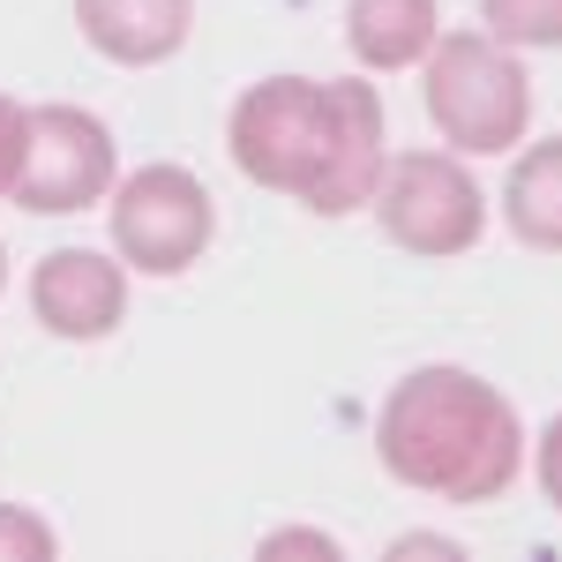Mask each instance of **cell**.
Instances as JSON below:
<instances>
[{
	"instance_id": "13",
	"label": "cell",
	"mask_w": 562,
	"mask_h": 562,
	"mask_svg": "<svg viewBox=\"0 0 562 562\" xmlns=\"http://www.w3.org/2000/svg\"><path fill=\"white\" fill-rule=\"evenodd\" d=\"M23 150H31V105L0 90V195H15V173H23Z\"/></svg>"
},
{
	"instance_id": "12",
	"label": "cell",
	"mask_w": 562,
	"mask_h": 562,
	"mask_svg": "<svg viewBox=\"0 0 562 562\" xmlns=\"http://www.w3.org/2000/svg\"><path fill=\"white\" fill-rule=\"evenodd\" d=\"M60 548V532L38 518V510H23V503H0V562H45Z\"/></svg>"
},
{
	"instance_id": "3",
	"label": "cell",
	"mask_w": 562,
	"mask_h": 562,
	"mask_svg": "<svg viewBox=\"0 0 562 562\" xmlns=\"http://www.w3.org/2000/svg\"><path fill=\"white\" fill-rule=\"evenodd\" d=\"M420 98H428L435 135L458 158H510L532 135V83L518 53L487 31H442L420 60Z\"/></svg>"
},
{
	"instance_id": "16",
	"label": "cell",
	"mask_w": 562,
	"mask_h": 562,
	"mask_svg": "<svg viewBox=\"0 0 562 562\" xmlns=\"http://www.w3.org/2000/svg\"><path fill=\"white\" fill-rule=\"evenodd\" d=\"M405 555H465V548H458V540H442V532H397V540H390V562H405Z\"/></svg>"
},
{
	"instance_id": "14",
	"label": "cell",
	"mask_w": 562,
	"mask_h": 562,
	"mask_svg": "<svg viewBox=\"0 0 562 562\" xmlns=\"http://www.w3.org/2000/svg\"><path fill=\"white\" fill-rule=\"evenodd\" d=\"M262 562H278V555H323V562H338L346 548L330 540V532H315V525H285V532H262Z\"/></svg>"
},
{
	"instance_id": "2",
	"label": "cell",
	"mask_w": 562,
	"mask_h": 562,
	"mask_svg": "<svg viewBox=\"0 0 562 562\" xmlns=\"http://www.w3.org/2000/svg\"><path fill=\"white\" fill-rule=\"evenodd\" d=\"M375 458L397 487L435 503H503L525 473V420L473 368H413L375 413Z\"/></svg>"
},
{
	"instance_id": "4",
	"label": "cell",
	"mask_w": 562,
	"mask_h": 562,
	"mask_svg": "<svg viewBox=\"0 0 562 562\" xmlns=\"http://www.w3.org/2000/svg\"><path fill=\"white\" fill-rule=\"evenodd\" d=\"M368 211H375L390 248H405L420 262L473 256L480 233H487V195H480V180L465 173L458 150H397Z\"/></svg>"
},
{
	"instance_id": "10",
	"label": "cell",
	"mask_w": 562,
	"mask_h": 562,
	"mask_svg": "<svg viewBox=\"0 0 562 562\" xmlns=\"http://www.w3.org/2000/svg\"><path fill=\"white\" fill-rule=\"evenodd\" d=\"M503 217L532 256H562V135L518 143L503 180Z\"/></svg>"
},
{
	"instance_id": "15",
	"label": "cell",
	"mask_w": 562,
	"mask_h": 562,
	"mask_svg": "<svg viewBox=\"0 0 562 562\" xmlns=\"http://www.w3.org/2000/svg\"><path fill=\"white\" fill-rule=\"evenodd\" d=\"M532 465H540V495L562 510V413L540 428V458H532Z\"/></svg>"
},
{
	"instance_id": "17",
	"label": "cell",
	"mask_w": 562,
	"mask_h": 562,
	"mask_svg": "<svg viewBox=\"0 0 562 562\" xmlns=\"http://www.w3.org/2000/svg\"><path fill=\"white\" fill-rule=\"evenodd\" d=\"M0 285H8V248H0Z\"/></svg>"
},
{
	"instance_id": "7",
	"label": "cell",
	"mask_w": 562,
	"mask_h": 562,
	"mask_svg": "<svg viewBox=\"0 0 562 562\" xmlns=\"http://www.w3.org/2000/svg\"><path fill=\"white\" fill-rule=\"evenodd\" d=\"M31 315L68 346H98L128 323V262L98 248H60L31 270Z\"/></svg>"
},
{
	"instance_id": "8",
	"label": "cell",
	"mask_w": 562,
	"mask_h": 562,
	"mask_svg": "<svg viewBox=\"0 0 562 562\" xmlns=\"http://www.w3.org/2000/svg\"><path fill=\"white\" fill-rule=\"evenodd\" d=\"M76 31L113 68H158L195 31V0H76Z\"/></svg>"
},
{
	"instance_id": "11",
	"label": "cell",
	"mask_w": 562,
	"mask_h": 562,
	"mask_svg": "<svg viewBox=\"0 0 562 562\" xmlns=\"http://www.w3.org/2000/svg\"><path fill=\"white\" fill-rule=\"evenodd\" d=\"M480 31L510 53H555L562 45V0H480Z\"/></svg>"
},
{
	"instance_id": "6",
	"label": "cell",
	"mask_w": 562,
	"mask_h": 562,
	"mask_svg": "<svg viewBox=\"0 0 562 562\" xmlns=\"http://www.w3.org/2000/svg\"><path fill=\"white\" fill-rule=\"evenodd\" d=\"M121 180V150L113 128L90 105H31V150L15 173V211L31 217H76L90 203H105Z\"/></svg>"
},
{
	"instance_id": "5",
	"label": "cell",
	"mask_w": 562,
	"mask_h": 562,
	"mask_svg": "<svg viewBox=\"0 0 562 562\" xmlns=\"http://www.w3.org/2000/svg\"><path fill=\"white\" fill-rule=\"evenodd\" d=\"M105 225H113V256L143 270V278H180L211 256L217 233V203L211 188L188 173V166H135L113 180L105 195Z\"/></svg>"
},
{
	"instance_id": "9",
	"label": "cell",
	"mask_w": 562,
	"mask_h": 562,
	"mask_svg": "<svg viewBox=\"0 0 562 562\" xmlns=\"http://www.w3.org/2000/svg\"><path fill=\"white\" fill-rule=\"evenodd\" d=\"M435 38H442V8L435 0H346V45H352V60L375 68V76L420 68Z\"/></svg>"
},
{
	"instance_id": "1",
	"label": "cell",
	"mask_w": 562,
	"mask_h": 562,
	"mask_svg": "<svg viewBox=\"0 0 562 562\" xmlns=\"http://www.w3.org/2000/svg\"><path fill=\"white\" fill-rule=\"evenodd\" d=\"M225 158L240 166V180L301 203L307 217H352L375 203L390 166L383 98L360 76H262L225 113Z\"/></svg>"
}]
</instances>
